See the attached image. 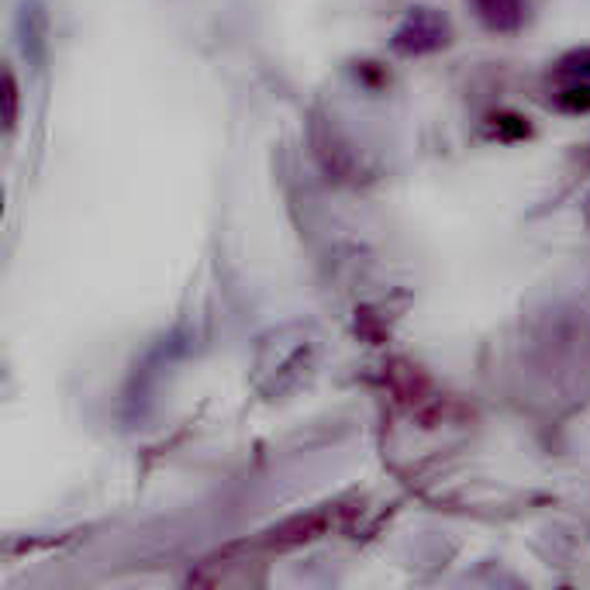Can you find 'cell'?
Listing matches in <instances>:
<instances>
[{
	"label": "cell",
	"instance_id": "6",
	"mask_svg": "<svg viewBox=\"0 0 590 590\" xmlns=\"http://www.w3.org/2000/svg\"><path fill=\"white\" fill-rule=\"evenodd\" d=\"M14 121H18V83H14V73L8 70L4 73V124L14 129Z\"/></svg>",
	"mask_w": 590,
	"mask_h": 590
},
{
	"label": "cell",
	"instance_id": "2",
	"mask_svg": "<svg viewBox=\"0 0 590 590\" xmlns=\"http://www.w3.org/2000/svg\"><path fill=\"white\" fill-rule=\"evenodd\" d=\"M474 14L480 18V24L487 31H497V35H511L525 24V0H470Z\"/></svg>",
	"mask_w": 590,
	"mask_h": 590
},
{
	"label": "cell",
	"instance_id": "4",
	"mask_svg": "<svg viewBox=\"0 0 590 590\" xmlns=\"http://www.w3.org/2000/svg\"><path fill=\"white\" fill-rule=\"evenodd\" d=\"M556 108L567 114H587L590 111V83H573L556 93Z\"/></svg>",
	"mask_w": 590,
	"mask_h": 590
},
{
	"label": "cell",
	"instance_id": "7",
	"mask_svg": "<svg viewBox=\"0 0 590 590\" xmlns=\"http://www.w3.org/2000/svg\"><path fill=\"white\" fill-rule=\"evenodd\" d=\"M587 222H590V197H587Z\"/></svg>",
	"mask_w": 590,
	"mask_h": 590
},
{
	"label": "cell",
	"instance_id": "3",
	"mask_svg": "<svg viewBox=\"0 0 590 590\" xmlns=\"http://www.w3.org/2000/svg\"><path fill=\"white\" fill-rule=\"evenodd\" d=\"M325 532V515H307V518H294L287 525H279L276 532H273V546H297V542H307V539H315Z\"/></svg>",
	"mask_w": 590,
	"mask_h": 590
},
{
	"label": "cell",
	"instance_id": "5",
	"mask_svg": "<svg viewBox=\"0 0 590 590\" xmlns=\"http://www.w3.org/2000/svg\"><path fill=\"white\" fill-rule=\"evenodd\" d=\"M556 73H563V77H577V80H587V77H590V45L567 52L563 59L556 62Z\"/></svg>",
	"mask_w": 590,
	"mask_h": 590
},
{
	"label": "cell",
	"instance_id": "1",
	"mask_svg": "<svg viewBox=\"0 0 590 590\" xmlns=\"http://www.w3.org/2000/svg\"><path fill=\"white\" fill-rule=\"evenodd\" d=\"M449 21L435 8H411L394 31V52L400 55H428L449 45Z\"/></svg>",
	"mask_w": 590,
	"mask_h": 590
}]
</instances>
